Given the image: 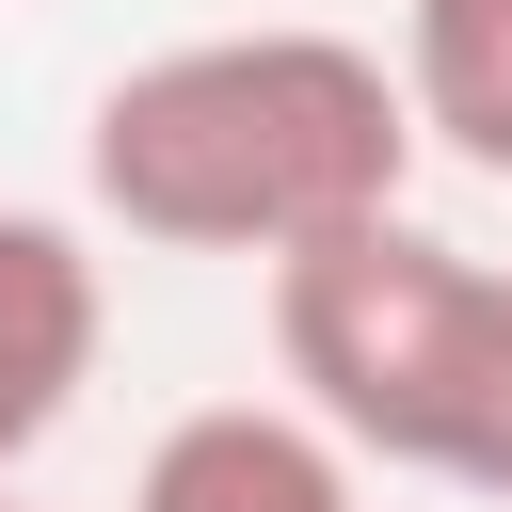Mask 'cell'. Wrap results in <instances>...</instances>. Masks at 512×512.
Wrapping results in <instances>:
<instances>
[{
    "label": "cell",
    "mask_w": 512,
    "mask_h": 512,
    "mask_svg": "<svg viewBox=\"0 0 512 512\" xmlns=\"http://www.w3.org/2000/svg\"><path fill=\"white\" fill-rule=\"evenodd\" d=\"M400 96L464 176H512V0H400Z\"/></svg>",
    "instance_id": "obj_5"
},
{
    "label": "cell",
    "mask_w": 512,
    "mask_h": 512,
    "mask_svg": "<svg viewBox=\"0 0 512 512\" xmlns=\"http://www.w3.org/2000/svg\"><path fill=\"white\" fill-rule=\"evenodd\" d=\"M128 512H368V464H352L304 400H192V416L144 448Z\"/></svg>",
    "instance_id": "obj_4"
},
{
    "label": "cell",
    "mask_w": 512,
    "mask_h": 512,
    "mask_svg": "<svg viewBox=\"0 0 512 512\" xmlns=\"http://www.w3.org/2000/svg\"><path fill=\"white\" fill-rule=\"evenodd\" d=\"M448 480L512 512V272H496V320H480V400H464V464Z\"/></svg>",
    "instance_id": "obj_6"
},
{
    "label": "cell",
    "mask_w": 512,
    "mask_h": 512,
    "mask_svg": "<svg viewBox=\"0 0 512 512\" xmlns=\"http://www.w3.org/2000/svg\"><path fill=\"white\" fill-rule=\"evenodd\" d=\"M0 512H16V496H0Z\"/></svg>",
    "instance_id": "obj_7"
},
{
    "label": "cell",
    "mask_w": 512,
    "mask_h": 512,
    "mask_svg": "<svg viewBox=\"0 0 512 512\" xmlns=\"http://www.w3.org/2000/svg\"><path fill=\"white\" fill-rule=\"evenodd\" d=\"M416 96L368 32H320V16H272V32H192V48H144L128 80H96L80 112V192L112 240L144 256H320L352 224L400 208L416 176Z\"/></svg>",
    "instance_id": "obj_1"
},
{
    "label": "cell",
    "mask_w": 512,
    "mask_h": 512,
    "mask_svg": "<svg viewBox=\"0 0 512 512\" xmlns=\"http://www.w3.org/2000/svg\"><path fill=\"white\" fill-rule=\"evenodd\" d=\"M480 320H496V256L432 240L416 208L320 240L272 272V352H288V400L352 448V464H400V480H448L464 464V400H480Z\"/></svg>",
    "instance_id": "obj_2"
},
{
    "label": "cell",
    "mask_w": 512,
    "mask_h": 512,
    "mask_svg": "<svg viewBox=\"0 0 512 512\" xmlns=\"http://www.w3.org/2000/svg\"><path fill=\"white\" fill-rule=\"evenodd\" d=\"M96 352H112V272H96V240H80L64 208H0V480L80 416Z\"/></svg>",
    "instance_id": "obj_3"
}]
</instances>
